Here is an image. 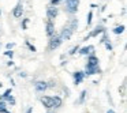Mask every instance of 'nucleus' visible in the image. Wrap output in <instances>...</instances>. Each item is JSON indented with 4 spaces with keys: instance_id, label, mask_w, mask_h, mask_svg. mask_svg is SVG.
Wrapping results in <instances>:
<instances>
[{
    "instance_id": "nucleus-27",
    "label": "nucleus",
    "mask_w": 127,
    "mask_h": 113,
    "mask_svg": "<svg viewBox=\"0 0 127 113\" xmlns=\"http://www.w3.org/2000/svg\"><path fill=\"white\" fill-rule=\"evenodd\" d=\"M15 46V44L14 42H8V44L6 45V48H7V50H10V49H12V48Z\"/></svg>"
},
{
    "instance_id": "nucleus-3",
    "label": "nucleus",
    "mask_w": 127,
    "mask_h": 113,
    "mask_svg": "<svg viewBox=\"0 0 127 113\" xmlns=\"http://www.w3.org/2000/svg\"><path fill=\"white\" fill-rule=\"evenodd\" d=\"M58 14H59L58 7H53V6H48L47 7V18H48V21H52L53 22V19L58 17Z\"/></svg>"
},
{
    "instance_id": "nucleus-20",
    "label": "nucleus",
    "mask_w": 127,
    "mask_h": 113,
    "mask_svg": "<svg viewBox=\"0 0 127 113\" xmlns=\"http://www.w3.org/2000/svg\"><path fill=\"white\" fill-rule=\"evenodd\" d=\"M7 109V102L6 101H0V113H3Z\"/></svg>"
},
{
    "instance_id": "nucleus-24",
    "label": "nucleus",
    "mask_w": 127,
    "mask_h": 113,
    "mask_svg": "<svg viewBox=\"0 0 127 113\" xmlns=\"http://www.w3.org/2000/svg\"><path fill=\"white\" fill-rule=\"evenodd\" d=\"M26 45H28V48L32 50V52H36V50H37V49H36V46H34V45H32L29 41H26Z\"/></svg>"
},
{
    "instance_id": "nucleus-29",
    "label": "nucleus",
    "mask_w": 127,
    "mask_h": 113,
    "mask_svg": "<svg viewBox=\"0 0 127 113\" xmlns=\"http://www.w3.org/2000/svg\"><path fill=\"white\" fill-rule=\"evenodd\" d=\"M25 113H33V108H29V109L28 110H26V112Z\"/></svg>"
},
{
    "instance_id": "nucleus-35",
    "label": "nucleus",
    "mask_w": 127,
    "mask_h": 113,
    "mask_svg": "<svg viewBox=\"0 0 127 113\" xmlns=\"http://www.w3.org/2000/svg\"><path fill=\"white\" fill-rule=\"evenodd\" d=\"M48 113H51V112H48Z\"/></svg>"
},
{
    "instance_id": "nucleus-12",
    "label": "nucleus",
    "mask_w": 127,
    "mask_h": 113,
    "mask_svg": "<svg viewBox=\"0 0 127 113\" xmlns=\"http://www.w3.org/2000/svg\"><path fill=\"white\" fill-rule=\"evenodd\" d=\"M94 50V46L93 45H89V46H83V48H81L78 52L81 53V55H83V56H86V55H89V53H92Z\"/></svg>"
},
{
    "instance_id": "nucleus-10",
    "label": "nucleus",
    "mask_w": 127,
    "mask_h": 113,
    "mask_svg": "<svg viewBox=\"0 0 127 113\" xmlns=\"http://www.w3.org/2000/svg\"><path fill=\"white\" fill-rule=\"evenodd\" d=\"M23 14V6L21 3H18L17 6H15V8L12 10V15H14L15 18H21Z\"/></svg>"
},
{
    "instance_id": "nucleus-25",
    "label": "nucleus",
    "mask_w": 127,
    "mask_h": 113,
    "mask_svg": "<svg viewBox=\"0 0 127 113\" xmlns=\"http://www.w3.org/2000/svg\"><path fill=\"white\" fill-rule=\"evenodd\" d=\"M28 23H29L28 18H26V19H23V22H22V29H23V30H26V29H28Z\"/></svg>"
},
{
    "instance_id": "nucleus-11",
    "label": "nucleus",
    "mask_w": 127,
    "mask_h": 113,
    "mask_svg": "<svg viewBox=\"0 0 127 113\" xmlns=\"http://www.w3.org/2000/svg\"><path fill=\"white\" fill-rule=\"evenodd\" d=\"M83 79H85V74H83V71H77V72H74V83H75V85H79V83H82Z\"/></svg>"
},
{
    "instance_id": "nucleus-22",
    "label": "nucleus",
    "mask_w": 127,
    "mask_h": 113,
    "mask_svg": "<svg viewBox=\"0 0 127 113\" xmlns=\"http://www.w3.org/2000/svg\"><path fill=\"white\" fill-rule=\"evenodd\" d=\"M107 41H108V36H107V33L104 31V33H102V38L100 40V42H101V44H105Z\"/></svg>"
},
{
    "instance_id": "nucleus-33",
    "label": "nucleus",
    "mask_w": 127,
    "mask_h": 113,
    "mask_svg": "<svg viewBox=\"0 0 127 113\" xmlns=\"http://www.w3.org/2000/svg\"><path fill=\"white\" fill-rule=\"evenodd\" d=\"M1 86H3V83H0V87H1Z\"/></svg>"
},
{
    "instance_id": "nucleus-30",
    "label": "nucleus",
    "mask_w": 127,
    "mask_h": 113,
    "mask_svg": "<svg viewBox=\"0 0 127 113\" xmlns=\"http://www.w3.org/2000/svg\"><path fill=\"white\" fill-rule=\"evenodd\" d=\"M19 76H21V78H26V74H25V72H21Z\"/></svg>"
},
{
    "instance_id": "nucleus-1",
    "label": "nucleus",
    "mask_w": 127,
    "mask_h": 113,
    "mask_svg": "<svg viewBox=\"0 0 127 113\" xmlns=\"http://www.w3.org/2000/svg\"><path fill=\"white\" fill-rule=\"evenodd\" d=\"M62 42H63V40L60 38V34H53L52 37L49 38V45H48V49L49 50H55L58 49L59 46L62 45Z\"/></svg>"
},
{
    "instance_id": "nucleus-4",
    "label": "nucleus",
    "mask_w": 127,
    "mask_h": 113,
    "mask_svg": "<svg viewBox=\"0 0 127 113\" xmlns=\"http://www.w3.org/2000/svg\"><path fill=\"white\" fill-rule=\"evenodd\" d=\"M98 67V57L94 55H90L88 57V63H86V68H96Z\"/></svg>"
},
{
    "instance_id": "nucleus-17",
    "label": "nucleus",
    "mask_w": 127,
    "mask_h": 113,
    "mask_svg": "<svg viewBox=\"0 0 127 113\" xmlns=\"http://www.w3.org/2000/svg\"><path fill=\"white\" fill-rule=\"evenodd\" d=\"M10 95H11V89H7V90L0 95V101H4V99H6L7 97H10Z\"/></svg>"
},
{
    "instance_id": "nucleus-13",
    "label": "nucleus",
    "mask_w": 127,
    "mask_h": 113,
    "mask_svg": "<svg viewBox=\"0 0 127 113\" xmlns=\"http://www.w3.org/2000/svg\"><path fill=\"white\" fill-rule=\"evenodd\" d=\"M100 72V67H96V68H86V71L83 72L85 74V76L88 75V76H90V75H96Z\"/></svg>"
},
{
    "instance_id": "nucleus-19",
    "label": "nucleus",
    "mask_w": 127,
    "mask_h": 113,
    "mask_svg": "<svg viewBox=\"0 0 127 113\" xmlns=\"http://www.w3.org/2000/svg\"><path fill=\"white\" fill-rule=\"evenodd\" d=\"M85 97H86V90L81 91V95H79V99H78V104H83V101H85Z\"/></svg>"
},
{
    "instance_id": "nucleus-14",
    "label": "nucleus",
    "mask_w": 127,
    "mask_h": 113,
    "mask_svg": "<svg viewBox=\"0 0 127 113\" xmlns=\"http://www.w3.org/2000/svg\"><path fill=\"white\" fill-rule=\"evenodd\" d=\"M52 102H53V108H60L62 104H63V101H62V98L59 95H53L52 97Z\"/></svg>"
},
{
    "instance_id": "nucleus-5",
    "label": "nucleus",
    "mask_w": 127,
    "mask_h": 113,
    "mask_svg": "<svg viewBox=\"0 0 127 113\" xmlns=\"http://www.w3.org/2000/svg\"><path fill=\"white\" fill-rule=\"evenodd\" d=\"M40 101H41V104L44 105L47 109H52L53 108V102H52V97H49V95H44V97H41L40 98Z\"/></svg>"
},
{
    "instance_id": "nucleus-34",
    "label": "nucleus",
    "mask_w": 127,
    "mask_h": 113,
    "mask_svg": "<svg viewBox=\"0 0 127 113\" xmlns=\"http://www.w3.org/2000/svg\"><path fill=\"white\" fill-rule=\"evenodd\" d=\"M0 15H1V10H0Z\"/></svg>"
},
{
    "instance_id": "nucleus-31",
    "label": "nucleus",
    "mask_w": 127,
    "mask_h": 113,
    "mask_svg": "<svg viewBox=\"0 0 127 113\" xmlns=\"http://www.w3.org/2000/svg\"><path fill=\"white\" fill-rule=\"evenodd\" d=\"M107 113H115V110H112V109H109V110H108V112Z\"/></svg>"
},
{
    "instance_id": "nucleus-16",
    "label": "nucleus",
    "mask_w": 127,
    "mask_h": 113,
    "mask_svg": "<svg viewBox=\"0 0 127 113\" xmlns=\"http://www.w3.org/2000/svg\"><path fill=\"white\" fill-rule=\"evenodd\" d=\"M4 101L7 102V105H11V106H12V105H15V104H17V99H15V98H14V97H12V95L7 97V98L4 99Z\"/></svg>"
},
{
    "instance_id": "nucleus-18",
    "label": "nucleus",
    "mask_w": 127,
    "mask_h": 113,
    "mask_svg": "<svg viewBox=\"0 0 127 113\" xmlns=\"http://www.w3.org/2000/svg\"><path fill=\"white\" fill-rule=\"evenodd\" d=\"M124 29H126V27H124L123 25H120V26H116V27L113 29V33H115V34H122V33L124 31Z\"/></svg>"
},
{
    "instance_id": "nucleus-7",
    "label": "nucleus",
    "mask_w": 127,
    "mask_h": 113,
    "mask_svg": "<svg viewBox=\"0 0 127 113\" xmlns=\"http://www.w3.org/2000/svg\"><path fill=\"white\" fill-rule=\"evenodd\" d=\"M34 87H36V91H38V93H44L45 90H48V83L44 82V80H38V82L34 83Z\"/></svg>"
},
{
    "instance_id": "nucleus-2",
    "label": "nucleus",
    "mask_w": 127,
    "mask_h": 113,
    "mask_svg": "<svg viewBox=\"0 0 127 113\" xmlns=\"http://www.w3.org/2000/svg\"><path fill=\"white\" fill-rule=\"evenodd\" d=\"M79 0H66V11L68 14H75L78 11Z\"/></svg>"
},
{
    "instance_id": "nucleus-23",
    "label": "nucleus",
    "mask_w": 127,
    "mask_h": 113,
    "mask_svg": "<svg viewBox=\"0 0 127 113\" xmlns=\"http://www.w3.org/2000/svg\"><path fill=\"white\" fill-rule=\"evenodd\" d=\"M78 50H79V46H78V45H77V46H72L71 50H70V55H75Z\"/></svg>"
},
{
    "instance_id": "nucleus-9",
    "label": "nucleus",
    "mask_w": 127,
    "mask_h": 113,
    "mask_svg": "<svg viewBox=\"0 0 127 113\" xmlns=\"http://www.w3.org/2000/svg\"><path fill=\"white\" fill-rule=\"evenodd\" d=\"M45 33H47V36L49 37V38L55 34V25H53L52 21H48V22H47V26H45Z\"/></svg>"
},
{
    "instance_id": "nucleus-8",
    "label": "nucleus",
    "mask_w": 127,
    "mask_h": 113,
    "mask_svg": "<svg viewBox=\"0 0 127 113\" xmlns=\"http://www.w3.org/2000/svg\"><path fill=\"white\" fill-rule=\"evenodd\" d=\"M104 31H105V29L102 27V26H97V27L94 29V30H92V31H90V34H88V36L85 37V40H89L90 37H97L98 34H102Z\"/></svg>"
},
{
    "instance_id": "nucleus-32",
    "label": "nucleus",
    "mask_w": 127,
    "mask_h": 113,
    "mask_svg": "<svg viewBox=\"0 0 127 113\" xmlns=\"http://www.w3.org/2000/svg\"><path fill=\"white\" fill-rule=\"evenodd\" d=\"M3 113H11V112H8V110H7V109H6V110H4V112H3Z\"/></svg>"
},
{
    "instance_id": "nucleus-6",
    "label": "nucleus",
    "mask_w": 127,
    "mask_h": 113,
    "mask_svg": "<svg viewBox=\"0 0 127 113\" xmlns=\"http://www.w3.org/2000/svg\"><path fill=\"white\" fill-rule=\"evenodd\" d=\"M72 33H74V30H71V29H70L68 26H66V27H64L63 30H62V33H60V38L63 40V41H64V40L67 41V40L71 38Z\"/></svg>"
},
{
    "instance_id": "nucleus-28",
    "label": "nucleus",
    "mask_w": 127,
    "mask_h": 113,
    "mask_svg": "<svg viewBox=\"0 0 127 113\" xmlns=\"http://www.w3.org/2000/svg\"><path fill=\"white\" fill-rule=\"evenodd\" d=\"M105 48H107L108 50H112V45H111V42H109V41L105 42Z\"/></svg>"
},
{
    "instance_id": "nucleus-26",
    "label": "nucleus",
    "mask_w": 127,
    "mask_h": 113,
    "mask_svg": "<svg viewBox=\"0 0 127 113\" xmlns=\"http://www.w3.org/2000/svg\"><path fill=\"white\" fill-rule=\"evenodd\" d=\"M4 55L7 56V57H14V52H12V50H6V52H4Z\"/></svg>"
},
{
    "instance_id": "nucleus-15",
    "label": "nucleus",
    "mask_w": 127,
    "mask_h": 113,
    "mask_svg": "<svg viewBox=\"0 0 127 113\" xmlns=\"http://www.w3.org/2000/svg\"><path fill=\"white\" fill-rule=\"evenodd\" d=\"M67 26H68L71 30H75V29L78 27V19H77V18H72V19L68 22V25H67Z\"/></svg>"
},
{
    "instance_id": "nucleus-21",
    "label": "nucleus",
    "mask_w": 127,
    "mask_h": 113,
    "mask_svg": "<svg viewBox=\"0 0 127 113\" xmlns=\"http://www.w3.org/2000/svg\"><path fill=\"white\" fill-rule=\"evenodd\" d=\"M92 18H93V12H89V14H88V18H86V23H88V25L89 26H90L92 25Z\"/></svg>"
}]
</instances>
